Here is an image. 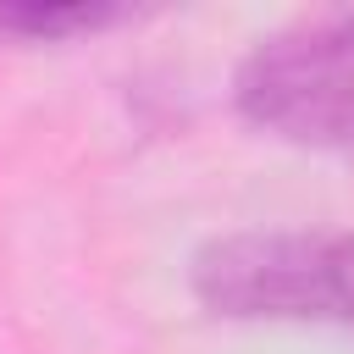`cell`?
<instances>
[{"instance_id": "cell-2", "label": "cell", "mask_w": 354, "mask_h": 354, "mask_svg": "<svg viewBox=\"0 0 354 354\" xmlns=\"http://www.w3.org/2000/svg\"><path fill=\"white\" fill-rule=\"evenodd\" d=\"M232 105L282 144L354 155V11H304L254 39L232 72Z\"/></svg>"}, {"instance_id": "cell-1", "label": "cell", "mask_w": 354, "mask_h": 354, "mask_svg": "<svg viewBox=\"0 0 354 354\" xmlns=\"http://www.w3.org/2000/svg\"><path fill=\"white\" fill-rule=\"evenodd\" d=\"M188 277L199 304L232 321L354 326V232L343 227L227 232L194 254Z\"/></svg>"}, {"instance_id": "cell-3", "label": "cell", "mask_w": 354, "mask_h": 354, "mask_svg": "<svg viewBox=\"0 0 354 354\" xmlns=\"http://www.w3.org/2000/svg\"><path fill=\"white\" fill-rule=\"evenodd\" d=\"M111 22H127V6H0V33H17L28 44H55V39H72V33H94V28H111Z\"/></svg>"}]
</instances>
